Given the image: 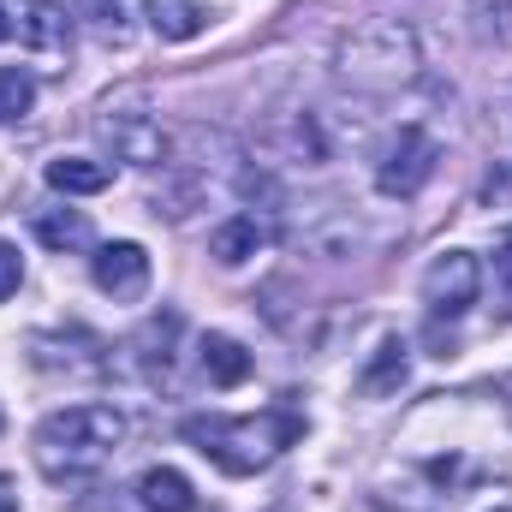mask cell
<instances>
[{"instance_id": "1", "label": "cell", "mask_w": 512, "mask_h": 512, "mask_svg": "<svg viewBox=\"0 0 512 512\" xmlns=\"http://www.w3.org/2000/svg\"><path fill=\"white\" fill-rule=\"evenodd\" d=\"M185 441L227 477L268 471L286 447L304 441L298 411H256V417H185Z\"/></svg>"}, {"instance_id": "2", "label": "cell", "mask_w": 512, "mask_h": 512, "mask_svg": "<svg viewBox=\"0 0 512 512\" xmlns=\"http://www.w3.org/2000/svg\"><path fill=\"white\" fill-rule=\"evenodd\" d=\"M120 441H126V417L114 405H66L36 423V465L54 483L90 477L120 453Z\"/></svg>"}, {"instance_id": "3", "label": "cell", "mask_w": 512, "mask_h": 512, "mask_svg": "<svg viewBox=\"0 0 512 512\" xmlns=\"http://www.w3.org/2000/svg\"><path fill=\"white\" fill-rule=\"evenodd\" d=\"M435 161H441V143L423 126H399V137L387 143L382 167H376V191L382 197H417L429 179H435Z\"/></svg>"}, {"instance_id": "4", "label": "cell", "mask_w": 512, "mask_h": 512, "mask_svg": "<svg viewBox=\"0 0 512 512\" xmlns=\"http://www.w3.org/2000/svg\"><path fill=\"white\" fill-rule=\"evenodd\" d=\"M477 292H483V268H477L471 251H441L429 262V274H423L429 316H465L477 304Z\"/></svg>"}, {"instance_id": "5", "label": "cell", "mask_w": 512, "mask_h": 512, "mask_svg": "<svg viewBox=\"0 0 512 512\" xmlns=\"http://www.w3.org/2000/svg\"><path fill=\"white\" fill-rule=\"evenodd\" d=\"M90 280H96L114 304H131V298L149 292V251L131 245V239H114V245H102V251L90 256Z\"/></svg>"}, {"instance_id": "6", "label": "cell", "mask_w": 512, "mask_h": 512, "mask_svg": "<svg viewBox=\"0 0 512 512\" xmlns=\"http://www.w3.org/2000/svg\"><path fill=\"white\" fill-rule=\"evenodd\" d=\"M102 137H108V149H114L120 161H137V167H155V161L167 155V131L155 126L149 114H114V108H108Z\"/></svg>"}, {"instance_id": "7", "label": "cell", "mask_w": 512, "mask_h": 512, "mask_svg": "<svg viewBox=\"0 0 512 512\" xmlns=\"http://www.w3.org/2000/svg\"><path fill=\"white\" fill-rule=\"evenodd\" d=\"M18 36H24L36 54H66V48H72V18H66L60 0H24Z\"/></svg>"}, {"instance_id": "8", "label": "cell", "mask_w": 512, "mask_h": 512, "mask_svg": "<svg viewBox=\"0 0 512 512\" xmlns=\"http://www.w3.org/2000/svg\"><path fill=\"white\" fill-rule=\"evenodd\" d=\"M137 501H143V512H197V489H191L185 471L155 465V471L137 477Z\"/></svg>"}, {"instance_id": "9", "label": "cell", "mask_w": 512, "mask_h": 512, "mask_svg": "<svg viewBox=\"0 0 512 512\" xmlns=\"http://www.w3.org/2000/svg\"><path fill=\"white\" fill-rule=\"evenodd\" d=\"M262 245H268V227H262L256 215H233V221H221V227L209 233V256H215L221 268H239V262H251Z\"/></svg>"}, {"instance_id": "10", "label": "cell", "mask_w": 512, "mask_h": 512, "mask_svg": "<svg viewBox=\"0 0 512 512\" xmlns=\"http://www.w3.org/2000/svg\"><path fill=\"white\" fill-rule=\"evenodd\" d=\"M411 376V352H405V340L399 334H387L382 346H376V358H370V370L358 376V393L364 399H387V393H399Z\"/></svg>"}, {"instance_id": "11", "label": "cell", "mask_w": 512, "mask_h": 512, "mask_svg": "<svg viewBox=\"0 0 512 512\" xmlns=\"http://www.w3.org/2000/svg\"><path fill=\"white\" fill-rule=\"evenodd\" d=\"M197 358H203V376L215 387H239L251 382V352L233 340V334H203V346H197Z\"/></svg>"}, {"instance_id": "12", "label": "cell", "mask_w": 512, "mask_h": 512, "mask_svg": "<svg viewBox=\"0 0 512 512\" xmlns=\"http://www.w3.org/2000/svg\"><path fill=\"white\" fill-rule=\"evenodd\" d=\"M48 185L66 191V197H96V191L114 185V167L108 161H84V155H60V161H48Z\"/></svg>"}, {"instance_id": "13", "label": "cell", "mask_w": 512, "mask_h": 512, "mask_svg": "<svg viewBox=\"0 0 512 512\" xmlns=\"http://www.w3.org/2000/svg\"><path fill=\"white\" fill-rule=\"evenodd\" d=\"M143 18H149V30L161 36V42H191V36H203V6L197 0H143Z\"/></svg>"}, {"instance_id": "14", "label": "cell", "mask_w": 512, "mask_h": 512, "mask_svg": "<svg viewBox=\"0 0 512 512\" xmlns=\"http://www.w3.org/2000/svg\"><path fill=\"white\" fill-rule=\"evenodd\" d=\"M36 239L60 256L84 251V245H90V215H84V209H42V215H36Z\"/></svg>"}, {"instance_id": "15", "label": "cell", "mask_w": 512, "mask_h": 512, "mask_svg": "<svg viewBox=\"0 0 512 512\" xmlns=\"http://www.w3.org/2000/svg\"><path fill=\"white\" fill-rule=\"evenodd\" d=\"M30 108H36V78L18 72V66H0V126L24 120Z\"/></svg>"}, {"instance_id": "16", "label": "cell", "mask_w": 512, "mask_h": 512, "mask_svg": "<svg viewBox=\"0 0 512 512\" xmlns=\"http://www.w3.org/2000/svg\"><path fill=\"white\" fill-rule=\"evenodd\" d=\"M18 286H24V256H18V245L0 239V304H6Z\"/></svg>"}, {"instance_id": "17", "label": "cell", "mask_w": 512, "mask_h": 512, "mask_svg": "<svg viewBox=\"0 0 512 512\" xmlns=\"http://www.w3.org/2000/svg\"><path fill=\"white\" fill-rule=\"evenodd\" d=\"M78 18H90L102 30H120V0H78Z\"/></svg>"}, {"instance_id": "18", "label": "cell", "mask_w": 512, "mask_h": 512, "mask_svg": "<svg viewBox=\"0 0 512 512\" xmlns=\"http://www.w3.org/2000/svg\"><path fill=\"white\" fill-rule=\"evenodd\" d=\"M495 280H501V286H512V233L501 239V251H495Z\"/></svg>"}, {"instance_id": "19", "label": "cell", "mask_w": 512, "mask_h": 512, "mask_svg": "<svg viewBox=\"0 0 512 512\" xmlns=\"http://www.w3.org/2000/svg\"><path fill=\"white\" fill-rule=\"evenodd\" d=\"M0 512H18V489H12V477H0Z\"/></svg>"}, {"instance_id": "20", "label": "cell", "mask_w": 512, "mask_h": 512, "mask_svg": "<svg viewBox=\"0 0 512 512\" xmlns=\"http://www.w3.org/2000/svg\"><path fill=\"white\" fill-rule=\"evenodd\" d=\"M6 36H12V12L0 6V42H6Z\"/></svg>"}]
</instances>
